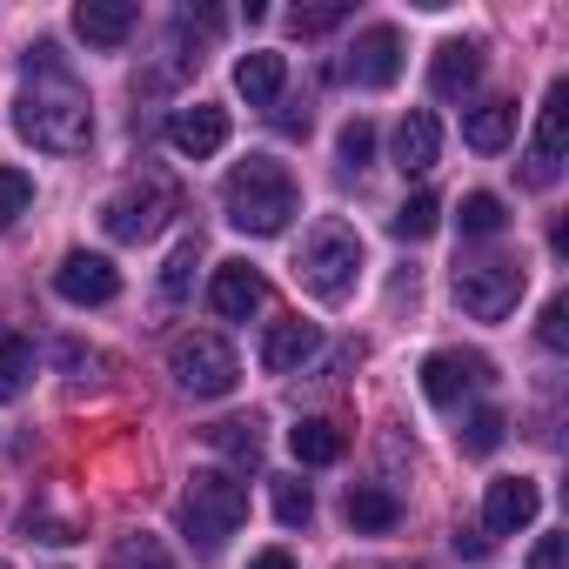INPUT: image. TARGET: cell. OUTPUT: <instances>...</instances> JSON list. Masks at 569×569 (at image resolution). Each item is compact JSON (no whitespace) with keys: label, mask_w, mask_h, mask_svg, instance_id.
<instances>
[{"label":"cell","mask_w":569,"mask_h":569,"mask_svg":"<svg viewBox=\"0 0 569 569\" xmlns=\"http://www.w3.org/2000/svg\"><path fill=\"white\" fill-rule=\"evenodd\" d=\"M28 54H34V61H28V88H21V101H14L21 141H34V148H48V154H81V148L94 141V101H88V88L54 61L48 41L28 48Z\"/></svg>","instance_id":"cell-1"},{"label":"cell","mask_w":569,"mask_h":569,"mask_svg":"<svg viewBox=\"0 0 569 569\" xmlns=\"http://www.w3.org/2000/svg\"><path fill=\"white\" fill-rule=\"evenodd\" d=\"M221 208H228V228H241V234H281L296 221L302 194H296V174L281 168L274 154H248V161L228 168Z\"/></svg>","instance_id":"cell-2"},{"label":"cell","mask_w":569,"mask_h":569,"mask_svg":"<svg viewBox=\"0 0 569 569\" xmlns=\"http://www.w3.org/2000/svg\"><path fill=\"white\" fill-rule=\"evenodd\" d=\"M296 274H302V289L309 296H322V302H342L349 289H356V274H362V234L349 228V221H316L309 228V241H302V261H296Z\"/></svg>","instance_id":"cell-3"},{"label":"cell","mask_w":569,"mask_h":569,"mask_svg":"<svg viewBox=\"0 0 569 569\" xmlns=\"http://www.w3.org/2000/svg\"><path fill=\"white\" fill-rule=\"evenodd\" d=\"M241 516H248V489H241L234 476H221V469H194V476H188L181 529H188V542H201V556H214V549L241 529Z\"/></svg>","instance_id":"cell-4"},{"label":"cell","mask_w":569,"mask_h":569,"mask_svg":"<svg viewBox=\"0 0 569 569\" xmlns=\"http://www.w3.org/2000/svg\"><path fill=\"white\" fill-rule=\"evenodd\" d=\"M168 376H174L181 396L214 402V396H228V389L241 382V362H234V349H228L221 336H181V342L168 349Z\"/></svg>","instance_id":"cell-5"},{"label":"cell","mask_w":569,"mask_h":569,"mask_svg":"<svg viewBox=\"0 0 569 569\" xmlns=\"http://www.w3.org/2000/svg\"><path fill=\"white\" fill-rule=\"evenodd\" d=\"M522 261H502V254H489V261H456V302L476 316V322H502L516 302H522Z\"/></svg>","instance_id":"cell-6"},{"label":"cell","mask_w":569,"mask_h":569,"mask_svg":"<svg viewBox=\"0 0 569 569\" xmlns=\"http://www.w3.org/2000/svg\"><path fill=\"white\" fill-rule=\"evenodd\" d=\"M174 208H181V201H174L168 181H141V188H121V194L101 201V228H108L114 241H154Z\"/></svg>","instance_id":"cell-7"},{"label":"cell","mask_w":569,"mask_h":569,"mask_svg":"<svg viewBox=\"0 0 569 569\" xmlns=\"http://www.w3.org/2000/svg\"><path fill=\"white\" fill-rule=\"evenodd\" d=\"M562 148H569V81H549L542 121H536V148H529V161H522V181H529V188H556Z\"/></svg>","instance_id":"cell-8"},{"label":"cell","mask_w":569,"mask_h":569,"mask_svg":"<svg viewBox=\"0 0 569 569\" xmlns=\"http://www.w3.org/2000/svg\"><path fill=\"white\" fill-rule=\"evenodd\" d=\"M54 296L74 302V309H108V302L121 296V268H114L108 254L74 248V254H61V268H54Z\"/></svg>","instance_id":"cell-9"},{"label":"cell","mask_w":569,"mask_h":569,"mask_svg":"<svg viewBox=\"0 0 569 569\" xmlns=\"http://www.w3.org/2000/svg\"><path fill=\"white\" fill-rule=\"evenodd\" d=\"M396 74H402V34L396 28H362L356 48L342 54V81H356V88H396Z\"/></svg>","instance_id":"cell-10"},{"label":"cell","mask_w":569,"mask_h":569,"mask_svg":"<svg viewBox=\"0 0 569 569\" xmlns=\"http://www.w3.org/2000/svg\"><path fill=\"white\" fill-rule=\"evenodd\" d=\"M168 148H174V154H188V161L221 154V148H228V108H214V101L174 108V114H168Z\"/></svg>","instance_id":"cell-11"},{"label":"cell","mask_w":569,"mask_h":569,"mask_svg":"<svg viewBox=\"0 0 569 569\" xmlns=\"http://www.w3.org/2000/svg\"><path fill=\"white\" fill-rule=\"evenodd\" d=\"M476 382H489V356L436 349V356L422 362V396H429L436 409H456V402H462V389H476Z\"/></svg>","instance_id":"cell-12"},{"label":"cell","mask_w":569,"mask_h":569,"mask_svg":"<svg viewBox=\"0 0 569 569\" xmlns=\"http://www.w3.org/2000/svg\"><path fill=\"white\" fill-rule=\"evenodd\" d=\"M536 509H542V489L529 476H496L489 496H482V529L489 536H516V529L536 522Z\"/></svg>","instance_id":"cell-13"},{"label":"cell","mask_w":569,"mask_h":569,"mask_svg":"<svg viewBox=\"0 0 569 569\" xmlns=\"http://www.w3.org/2000/svg\"><path fill=\"white\" fill-rule=\"evenodd\" d=\"M261 302H268V281H261L248 261H221V268H214V281H208V309H214V316L248 322Z\"/></svg>","instance_id":"cell-14"},{"label":"cell","mask_w":569,"mask_h":569,"mask_svg":"<svg viewBox=\"0 0 569 569\" xmlns=\"http://www.w3.org/2000/svg\"><path fill=\"white\" fill-rule=\"evenodd\" d=\"M134 21H141L134 0H81V8H74V34L88 48H121L134 34Z\"/></svg>","instance_id":"cell-15"},{"label":"cell","mask_w":569,"mask_h":569,"mask_svg":"<svg viewBox=\"0 0 569 569\" xmlns=\"http://www.w3.org/2000/svg\"><path fill=\"white\" fill-rule=\"evenodd\" d=\"M316 349H322V329H316V322H302V316H296V322H274V329L261 336V369H268V376H296Z\"/></svg>","instance_id":"cell-16"},{"label":"cell","mask_w":569,"mask_h":569,"mask_svg":"<svg viewBox=\"0 0 569 569\" xmlns=\"http://www.w3.org/2000/svg\"><path fill=\"white\" fill-rule=\"evenodd\" d=\"M436 154H442V121H436L429 108H409V114L396 121V168H402V174H429Z\"/></svg>","instance_id":"cell-17"},{"label":"cell","mask_w":569,"mask_h":569,"mask_svg":"<svg viewBox=\"0 0 569 569\" xmlns=\"http://www.w3.org/2000/svg\"><path fill=\"white\" fill-rule=\"evenodd\" d=\"M476 81H482V48H476V41H442L436 61H429V88H436L442 101H456V94H469Z\"/></svg>","instance_id":"cell-18"},{"label":"cell","mask_w":569,"mask_h":569,"mask_svg":"<svg viewBox=\"0 0 569 569\" xmlns=\"http://www.w3.org/2000/svg\"><path fill=\"white\" fill-rule=\"evenodd\" d=\"M281 81H289V61L268 54V48H254V54L234 61V88L248 94V108H274L281 101Z\"/></svg>","instance_id":"cell-19"},{"label":"cell","mask_w":569,"mask_h":569,"mask_svg":"<svg viewBox=\"0 0 569 569\" xmlns=\"http://www.w3.org/2000/svg\"><path fill=\"white\" fill-rule=\"evenodd\" d=\"M462 141H469L476 154H502V148L516 141V101H482V108H469V114H462Z\"/></svg>","instance_id":"cell-20"},{"label":"cell","mask_w":569,"mask_h":569,"mask_svg":"<svg viewBox=\"0 0 569 569\" xmlns=\"http://www.w3.org/2000/svg\"><path fill=\"white\" fill-rule=\"evenodd\" d=\"M342 509H349V522H356L362 536H382V529L402 522V502H396L382 482H349V502H342Z\"/></svg>","instance_id":"cell-21"},{"label":"cell","mask_w":569,"mask_h":569,"mask_svg":"<svg viewBox=\"0 0 569 569\" xmlns=\"http://www.w3.org/2000/svg\"><path fill=\"white\" fill-rule=\"evenodd\" d=\"M201 436H208V449H221V456H228V462H241V469H254V462H261V422H254V416L208 422Z\"/></svg>","instance_id":"cell-22"},{"label":"cell","mask_w":569,"mask_h":569,"mask_svg":"<svg viewBox=\"0 0 569 569\" xmlns=\"http://www.w3.org/2000/svg\"><path fill=\"white\" fill-rule=\"evenodd\" d=\"M289 449H296V462H309V469H322V462H336V456L349 449V436H342L336 422H322V416H309V422H296V429H289Z\"/></svg>","instance_id":"cell-23"},{"label":"cell","mask_w":569,"mask_h":569,"mask_svg":"<svg viewBox=\"0 0 569 569\" xmlns=\"http://www.w3.org/2000/svg\"><path fill=\"white\" fill-rule=\"evenodd\" d=\"M194 268H201V241L188 234V241L168 254V268H161V289H154V296H161V309H181V302H188V289H194Z\"/></svg>","instance_id":"cell-24"},{"label":"cell","mask_w":569,"mask_h":569,"mask_svg":"<svg viewBox=\"0 0 569 569\" xmlns=\"http://www.w3.org/2000/svg\"><path fill=\"white\" fill-rule=\"evenodd\" d=\"M389 228H396V241H429V234L442 228V201H436V194H409Z\"/></svg>","instance_id":"cell-25"},{"label":"cell","mask_w":569,"mask_h":569,"mask_svg":"<svg viewBox=\"0 0 569 569\" xmlns=\"http://www.w3.org/2000/svg\"><path fill=\"white\" fill-rule=\"evenodd\" d=\"M28 376H34V349H28V336L0 329V396H21Z\"/></svg>","instance_id":"cell-26"},{"label":"cell","mask_w":569,"mask_h":569,"mask_svg":"<svg viewBox=\"0 0 569 569\" xmlns=\"http://www.w3.org/2000/svg\"><path fill=\"white\" fill-rule=\"evenodd\" d=\"M274 522H281V529H309V522H316V496H309V482H296V476H281V482H274Z\"/></svg>","instance_id":"cell-27"},{"label":"cell","mask_w":569,"mask_h":569,"mask_svg":"<svg viewBox=\"0 0 569 569\" xmlns=\"http://www.w3.org/2000/svg\"><path fill=\"white\" fill-rule=\"evenodd\" d=\"M502 429H509L502 409H476V416L456 429V436H462V456H496V449H502Z\"/></svg>","instance_id":"cell-28"},{"label":"cell","mask_w":569,"mask_h":569,"mask_svg":"<svg viewBox=\"0 0 569 569\" xmlns=\"http://www.w3.org/2000/svg\"><path fill=\"white\" fill-rule=\"evenodd\" d=\"M108 569H174V562H168V549L154 536H121L108 549Z\"/></svg>","instance_id":"cell-29"},{"label":"cell","mask_w":569,"mask_h":569,"mask_svg":"<svg viewBox=\"0 0 569 569\" xmlns=\"http://www.w3.org/2000/svg\"><path fill=\"white\" fill-rule=\"evenodd\" d=\"M456 221H462V234H502V221H509V214H502V201H496V194H482V188H476V194H462V214H456Z\"/></svg>","instance_id":"cell-30"},{"label":"cell","mask_w":569,"mask_h":569,"mask_svg":"<svg viewBox=\"0 0 569 569\" xmlns=\"http://www.w3.org/2000/svg\"><path fill=\"white\" fill-rule=\"evenodd\" d=\"M28 201H34V181L21 168H0V228H14L28 214Z\"/></svg>","instance_id":"cell-31"},{"label":"cell","mask_w":569,"mask_h":569,"mask_svg":"<svg viewBox=\"0 0 569 569\" xmlns=\"http://www.w3.org/2000/svg\"><path fill=\"white\" fill-rule=\"evenodd\" d=\"M336 154H342V168H349V174H356V168H369V154H376V121H362V114H356V121L342 128Z\"/></svg>","instance_id":"cell-32"},{"label":"cell","mask_w":569,"mask_h":569,"mask_svg":"<svg viewBox=\"0 0 569 569\" xmlns=\"http://www.w3.org/2000/svg\"><path fill=\"white\" fill-rule=\"evenodd\" d=\"M342 21H349V0H322V8H296V14H289L296 34H329V28H342Z\"/></svg>","instance_id":"cell-33"},{"label":"cell","mask_w":569,"mask_h":569,"mask_svg":"<svg viewBox=\"0 0 569 569\" xmlns=\"http://www.w3.org/2000/svg\"><path fill=\"white\" fill-rule=\"evenodd\" d=\"M536 336H542V349H569V296H549V302H542Z\"/></svg>","instance_id":"cell-34"},{"label":"cell","mask_w":569,"mask_h":569,"mask_svg":"<svg viewBox=\"0 0 569 569\" xmlns=\"http://www.w3.org/2000/svg\"><path fill=\"white\" fill-rule=\"evenodd\" d=\"M529 569H569V542L562 536H542L536 556H529Z\"/></svg>","instance_id":"cell-35"},{"label":"cell","mask_w":569,"mask_h":569,"mask_svg":"<svg viewBox=\"0 0 569 569\" xmlns=\"http://www.w3.org/2000/svg\"><path fill=\"white\" fill-rule=\"evenodd\" d=\"M456 556H462V562H482V556H489V536H482V529H456Z\"/></svg>","instance_id":"cell-36"},{"label":"cell","mask_w":569,"mask_h":569,"mask_svg":"<svg viewBox=\"0 0 569 569\" xmlns=\"http://www.w3.org/2000/svg\"><path fill=\"white\" fill-rule=\"evenodd\" d=\"M28 529H41V542H74V529L54 522V516H28Z\"/></svg>","instance_id":"cell-37"},{"label":"cell","mask_w":569,"mask_h":569,"mask_svg":"<svg viewBox=\"0 0 569 569\" xmlns=\"http://www.w3.org/2000/svg\"><path fill=\"white\" fill-rule=\"evenodd\" d=\"M248 569H296V556H289V549H261Z\"/></svg>","instance_id":"cell-38"},{"label":"cell","mask_w":569,"mask_h":569,"mask_svg":"<svg viewBox=\"0 0 569 569\" xmlns=\"http://www.w3.org/2000/svg\"><path fill=\"white\" fill-rule=\"evenodd\" d=\"M382 569H429V562H382Z\"/></svg>","instance_id":"cell-39"},{"label":"cell","mask_w":569,"mask_h":569,"mask_svg":"<svg viewBox=\"0 0 569 569\" xmlns=\"http://www.w3.org/2000/svg\"><path fill=\"white\" fill-rule=\"evenodd\" d=\"M0 569H8V562H0Z\"/></svg>","instance_id":"cell-40"}]
</instances>
